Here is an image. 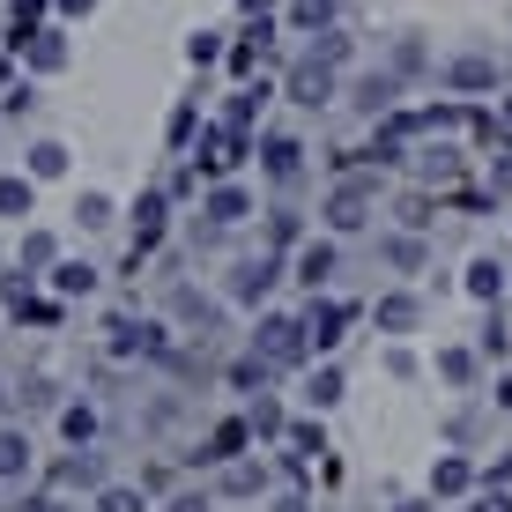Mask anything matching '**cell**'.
<instances>
[{
    "label": "cell",
    "mask_w": 512,
    "mask_h": 512,
    "mask_svg": "<svg viewBox=\"0 0 512 512\" xmlns=\"http://www.w3.org/2000/svg\"><path fill=\"white\" fill-rule=\"evenodd\" d=\"M260 171H268L275 186H297L305 179V141L297 134H260Z\"/></svg>",
    "instance_id": "7"
},
{
    "label": "cell",
    "mask_w": 512,
    "mask_h": 512,
    "mask_svg": "<svg viewBox=\"0 0 512 512\" xmlns=\"http://www.w3.org/2000/svg\"><path fill=\"white\" fill-rule=\"evenodd\" d=\"M186 60H193V67L223 60V38H216V30H193V38H186Z\"/></svg>",
    "instance_id": "33"
},
{
    "label": "cell",
    "mask_w": 512,
    "mask_h": 512,
    "mask_svg": "<svg viewBox=\"0 0 512 512\" xmlns=\"http://www.w3.org/2000/svg\"><path fill=\"white\" fill-rule=\"evenodd\" d=\"M0 409H8V379H0Z\"/></svg>",
    "instance_id": "49"
},
{
    "label": "cell",
    "mask_w": 512,
    "mask_h": 512,
    "mask_svg": "<svg viewBox=\"0 0 512 512\" xmlns=\"http://www.w3.org/2000/svg\"><path fill=\"white\" fill-rule=\"evenodd\" d=\"M372 208H379V186H372V179H342V186L327 193V231H334V238L364 231V223H372Z\"/></svg>",
    "instance_id": "2"
},
{
    "label": "cell",
    "mask_w": 512,
    "mask_h": 512,
    "mask_svg": "<svg viewBox=\"0 0 512 512\" xmlns=\"http://www.w3.org/2000/svg\"><path fill=\"white\" fill-rule=\"evenodd\" d=\"M201 149H208V156H201L208 171H231V164H238V149H245V127H208V134H201Z\"/></svg>",
    "instance_id": "15"
},
{
    "label": "cell",
    "mask_w": 512,
    "mask_h": 512,
    "mask_svg": "<svg viewBox=\"0 0 512 512\" xmlns=\"http://www.w3.org/2000/svg\"><path fill=\"white\" fill-rule=\"evenodd\" d=\"M438 82H446V90H498V60H483V52H461V60H446L438 67Z\"/></svg>",
    "instance_id": "11"
},
{
    "label": "cell",
    "mask_w": 512,
    "mask_h": 512,
    "mask_svg": "<svg viewBox=\"0 0 512 512\" xmlns=\"http://www.w3.org/2000/svg\"><path fill=\"white\" fill-rule=\"evenodd\" d=\"M468 297H475V305H498V297H505V268H498V260H468Z\"/></svg>",
    "instance_id": "17"
},
{
    "label": "cell",
    "mask_w": 512,
    "mask_h": 512,
    "mask_svg": "<svg viewBox=\"0 0 512 512\" xmlns=\"http://www.w3.org/2000/svg\"><path fill=\"white\" fill-rule=\"evenodd\" d=\"M379 260H386L394 275H416V268H423V238H416V231H394V238H379Z\"/></svg>",
    "instance_id": "16"
},
{
    "label": "cell",
    "mask_w": 512,
    "mask_h": 512,
    "mask_svg": "<svg viewBox=\"0 0 512 512\" xmlns=\"http://www.w3.org/2000/svg\"><path fill=\"white\" fill-rule=\"evenodd\" d=\"M260 483H268L260 461H231V468H223V498H260Z\"/></svg>",
    "instance_id": "25"
},
{
    "label": "cell",
    "mask_w": 512,
    "mask_h": 512,
    "mask_svg": "<svg viewBox=\"0 0 512 512\" xmlns=\"http://www.w3.org/2000/svg\"><path fill=\"white\" fill-rule=\"evenodd\" d=\"M134 216H141V231H134V245H141V253H149V245L164 238V193H141V208H134Z\"/></svg>",
    "instance_id": "29"
},
{
    "label": "cell",
    "mask_w": 512,
    "mask_h": 512,
    "mask_svg": "<svg viewBox=\"0 0 512 512\" xmlns=\"http://www.w3.org/2000/svg\"><path fill=\"white\" fill-rule=\"evenodd\" d=\"M438 379H446V386H468V379H475V349H438Z\"/></svg>",
    "instance_id": "31"
},
{
    "label": "cell",
    "mask_w": 512,
    "mask_h": 512,
    "mask_svg": "<svg viewBox=\"0 0 512 512\" xmlns=\"http://www.w3.org/2000/svg\"><path fill=\"white\" fill-rule=\"evenodd\" d=\"M334 268H342V245L334 238H305L297 245V282H305V290H327Z\"/></svg>",
    "instance_id": "9"
},
{
    "label": "cell",
    "mask_w": 512,
    "mask_h": 512,
    "mask_svg": "<svg viewBox=\"0 0 512 512\" xmlns=\"http://www.w3.org/2000/svg\"><path fill=\"white\" fill-rule=\"evenodd\" d=\"M75 216H82V231H104V223H112V193H82Z\"/></svg>",
    "instance_id": "32"
},
{
    "label": "cell",
    "mask_w": 512,
    "mask_h": 512,
    "mask_svg": "<svg viewBox=\"0 0 512 512\" xmlns=\"http://www.w3.org/2000/svg\"><path fill=\"white\" fill-rule=\"evenodd\" d=\"M30 179H67V141H30Z\"/></svg>",
    "instance_id": "23"
},
{
    "label": "cell",
    "mask_w": 512,
    "mask_h": 512,
    "mask_svg": "<svg viewBox=\"0 0 512 512\" xmlns=\"http://www.w3.org/2000/svg\"><path fill=\"white\" fill-rule=\"evenodd\" d=\"M282 245H297V216L290 208H275V223H268V253H282Z\"/></svg>",
    "instance_id": "36"
},
{
    "label": "cell",
    "mask_w": 512,
    "mask_h": 512,
    "mask_svg": "<svg viewBox=\"0 0 512 512\" xmlns=\"http://www.w3.org/2000/svg\"><path fill=\"white\" fill-rule=\"evenodd\" d=\"M490 186H498L505 201H512V149H498V156H490Z\"/></svg>",
    "instance_id": "38"
},
{
    "label": "cell",
    "mask_w": 512,
    "mask_h": 512,
    "mask_svg": "<svg viewBox=\"0 0 512 512\" xmlns=\"http://www.w3.org/2000/svg\"><path fill=\"white\" fill-rule=\"evenodd\" d=\"M97 268H90V260H60V268H52V290H60V297H97Z\"/></svg>",
    "instance_id": "18"
},
{
    "label": "cell",
    "mask_w": 512,
    "mask_h": 512,
    "mask_svg": "<svg viewBox=\"0 0 512 512\" xmlns=\"http://www.w3.org/2000/svg\"><path fill=\"white\" fill-rule=\"evenodd\" d=\"M30 208H38V179H30V171H0V216L23 223Z\"/></svg>",
    "instance_id": "14"
},
{
    "label": "cell",
    "mask_w": 512,
    "mask_h": 512,
    "mask_svg": "<svg viewBox=\"0 0 512 512\" xmlns=\"http://www.w3.org/2000/svg\"><path fill=\"white\" fill-rule=\"evenodd\" d=\"M52 490H104V461L90 446H75L60 468H52Z\"/></svg>",
    "instance_id": "13"
},
{
    "label": "cell",
    "mask_w": 512,
    "mask_h": 512,
    "mask_svg": "<svg viewBox=\"0 0 512 512\" xmlns=\"http://www.w3.org/2000/svg\"><path fill=\"white\" fill-rule=\"evenodd\" d=\"M290 30H334V0H290Z\"/></svg>",
    "instance_id": "30"
},
{
    "label": "cell",
    "mask_w": 512,
    "mask_h": 512,
    "mask_svg": "<svg viewBox=\"0 0 512 512\" xmlns=\"http://www.w3.org/2000/svg\"><path fill=\"white\" fill-rule=\"evenodd\" d=\"M498 409L512 416V379H498Z\"/></svg>",
    "instance_id": "46"
},
{
    "label": "cell",
    "mask_w": 512,
    "mask_h": 512,
    "mask_svg": "<svg viewBox=\"0 0 512 512\" xmlns=\"http://www.w3.org/2000/svg\"><path fill=\"white\" fill-rule=\"evenodd\" d=\"M245 216H253V193H245V186L223 179V186H208V193H201V223H208V231H238Z\"/></svg>",
    "instance_id": "8"
},
{
    "label": "cell",
    "mask_w": 512,
    "mask_h": 512,
    "mask_svg": "<svg viewBox=\"0 0 512 512\" xmlns=\"http://www.w3.org/2000/svg\"><path fill=\"white\" fill-rule=\"evenodd\" d=\"M8 8H15V30H30V23H38V15L52 8V0H8Z\"/></svg>",
    "instance_id": "41"
},
{
    "label": "cell",
    "mask_w": 512,
    "mask_h": 512,
    "mask_svg": "<svg viewBox=\"0 0 512 512\" xmlns=\"http://www.w3.org/2000/svg\"><path fill=\"white\" fill-rule=\"evenodd\" d=\"M290 453H297V461H305V453H327L320 446V423H290Z\"/></svg>",
    "instance_id": "37"
},
{
    "label": "cell",
    "mask_w": 512,
    "mask_h": 512,
    "mask_svg": "<svg viewBox=\"0 0 512 512\" xmlns=\"http://www.w3.org/2000/svg\"><path fill=\"white\" fill-rule=\"evenodd\" d=\"M164 512H208V490H179V498H171Z\"/></svg>",
    "instance_id": "42"
},
{
    "label": "cell",
    "mask_w": 512,
    "mask_h": 512,
    "mask_svg": "<svg viewBox=\"0 0 512 512\" xmlns=\"http://www.w3.org/2000/svg\"><path fill=\"white\" fill-rule=\"evenodd\" d=\"M416 312H423V305H416V297H409V290H394V297H379V327H386V334H409V327H416Z\"/></svg>",
    "instance_id": "21"
},
{
    "label": "cell",
    "mask_w": 512,
    "mask_h": 512,
    "mask_svg": "<svg viewBox=\"0 0 512 512\" xmlns=\"http://www.w3.org/2000/svg\"><path fill=\"white\" fill-rule=\"evenodd\" d=\"M275 512H312V498H305V490H282V498H275Z\"/></svg>",
    "instance_id": "43"
},
{
    "label": "cell",
    "mask_w": 512,
    "mask_h": 512,
    "mask_svg": "<svg viewBox=\"0 0 512 512\" xmlns=\"http://www.w3.org/2000/svg\"><path fill=\"white\" fill-rule=\"evenodd\" d=\"M15 52H23L30 75H60L67 67V30L60 23H30V30H15Z\"/></svg>",
    "instance_id": "6"
},
{
    "label": "cell",
    "mask_w": 512,
    "mask_h": 512,
    "mask_svg": "<svg viewBox=\"0 0 512 512\" xmlns=\"http://www.w3.org/2000/svg\"><path fill=\"white\" fill-rule=\"evenodd\" d=\"M23 512H75V505H67L60 490H30V498H23Z\"/></svg>",
    "instance_id": "39"
},
{
    "label": "cell",
    "mask_w": 512,
    "mask_h": 512,
    "mask_svg": "<svg viewBox=\"0 0 512 512\" xmlns=\"http://www.w3.org/2000/svg\"><path fill=\"white\" fill-rule=\"evenodd\" d=\"M394 512H431V505H423V498H409V505H394Z\"/></svg>",
    "instance_id": "48"
},
{
    "label": "cell",
    "mask_w": 512,
    "mask_h": 512,
    "mask_svg": "<svg viewBox=\"0 0 512 512\" xmlns=\"http://www.w3.org/2000/svg\"><path fill=\"white\" fill-rule=\"evenodd\" d=\"M431 490H438V498H468V490H475V468L461 461V453H446V461L431 468Z\"/></svg>",
    "instance_id": "19"
},
{
    "label": "cell",
    "mask_w": 512,
    "mask_h": 512,
    "mask_svg": "<svg viewBox=\"0 0 512 512\" xmlns=\"http://www.w3.org/2000/svg\"><path fill=\"white\" fill-rule=\"evenodd\" d=\"M253 349H260L268 364H305V357H312L305 320H290V312H268V320H260V334H253Z\"/></svg>",
    "instance_id": "4"
},
{
    "label": "cell",
    "mask_w": 512,
    "mask_h": 512,
    "mask_svg": "<svg viewBox=\"0 0 512 512\" xmlns=\"http://www.w3.org/2000/svg\"><path fill=\"white\" fill-rule=\"evenodd\" d=\"M38 268H60V238L52 231H23V275H38Z\"/></svg>",
    "instance_id": "22"
},
{
    "label": "cell",
    "mask_w": 512,
    "mask_h": 512,
    "mask_svg": "<svg viewBox=\"0 0 512 512\" xmlns=\"http://www.w3.org/2000/svg\"><path fill=\"white\" fill-rule=\"evenodd\" d=\"M394 97H401L394 75H364V82H357V104H364V112H394Z\"/></svg>",
    "instance_id": "27"
},
{
    "label": "cell",
    "mask_w": 512,
    "mask_h": 512,
    "mask_svg": "<svg viewBox=\"0 0 512 512\" xmlns=\"http://www.w3.org/2000/svg\"><path fill=\"white\" fill-rule=\"evenodd\" d=\"M52 8H60V15H90L97 0H52Z\"/></svg>",
    "instance_id": "45"
},
{
    "label": "cell",
    "mask_w": 512,
    "mask_h": 512,
    "mask_svg": "<svg viewBox=\"0 0 512 512\" xmlns=\"http://www.w3.org/2000/svg\"><path fill=\"white\" fill-rule=\"evenodd\" d=\"M245 423H253V438H290V416H282L268 394H260L253 409H245Z\"/></svg>",
    "instance_id": "28"
},
{
    "label": "cell",
    "mask_w": 512,
    "mask_h": 512,
    "mask_svg": "<svg viewBox=\"0 0 512 512\" xmlns=\"http://www.w3.org/2000/svg\"><path fill=\"white\" fill-rule=\"evenodd\" d=\"M312 60L342 67V60H349V38H342V30H320V45H312Z\"/></svg>",
    "instance_id": "35"
},
{
    "label": "cell",
    "mask_w": 512,
    "mask_h": 512,
    "mask_svg": "<svg viewBox=\"0 0 512 512\" xmlns=\"http://www.w3.org/2000/svg\"><path fill=\"white\" fill-rule=\"evenodd\" d=\"M475 512H512V498H505V490H483V498H475Z\"/></svg>",
    "instance_id": "44"
},
{
    "label": "cell",
    "mask_w": 512,
    "mask_h": 512,
    "mask_svg": "<svg viewBox=\"0 0 512 512\" xmlns=\"http://www.w3.org/2000/svg\"><path fill=\"white\" fill-rule=\"evenodd\" d=\"M156 349H164V327L156 320H127V312L112 320V357H156Z\"/></svg>",
    "instance_id": "12"
},
{
    "label": "cell",
    "mask_w": 512,
    "mask_h": 512,
    "mask_svg": "<svg viewBox=\"0 0 512 512\" xmlns=\"http://www.w3.org/2000/svg\"><path fill=\"white\" fill-rule=\"evenodd\" d=\"M305 401L312 409H334V401H342V364H320V372L305 379Z\"/></svg>",
    "instance_id": "26"
},
{
    "label": "cell",
    "mask_w": 512,
    "mask_h": 512,
    "mask_svg": "<svg viewBox=\"0 0 512 512\" xmlns=\"http://www.w3.org/2000/svg\"><path fill=\"white\" fill-rule=\"evenodd\" d=\"M275 282H282V253H245L238 268L223 275V297H231V305H245V312H253L260 297L275 290Z\"/></svg>",
    "instance_id": "1"
},
{
    "label": "cell",
    "mask_w": 512,
    "mask_h": 512,
    "mask_svg": "<svg viewBox=\"0 0 512 512\" xmlns=\"http://www.w3.org/2000/svg\"><path fill=\"white\" fill-rule=\"evenodd\" d=\"M260 97H268V90H238V97H231V112H223V127H253Z\"/></svg>",
    "instance_id": "34"
},
{
    "label": "cell",
    "mask_w": 512,
    "mask_h": 512,
    "mask_svg": "<svg viewBox=\"0 0 512 512\" xmlns=\"http://www.w3.org/2000/svg\"><path fill=\"white\" fill-rule=\"evenodd\" d=\"M475 349H483V357H505V349H512V334H505L498 320H490V327H483V342H475Z\"/></svg>",
    "instance_id": "40"
},
{
    "label": "cell",
    "mask_w": 512,
    "mask_h": 512,
    "mask_svg": "<svg viewBox=\"0 0 512 512\" xmlns=\"http://www.w3.org/2000/svg\"><path fill=\"white\" fill-rule=\"evenodd\" d=\"M60 438H67V446H97V409H90V401H67V409H60Z\"/></svg>",
    "instance_id": "20"
},
{
    "label": "cell",
    "mask_w": 512,
    "mask_h": 512,
    "mask_svg": "<svg viewBox=\"0 0 512 512\" xmlns=\"http://www.w3.org/2000/svg\"><path fill=\"white\" fill-rule=\"evenodd\" d=\"M282 90H290V104H305V112H320V104H334V90H342V67H327V60H297L290 75H282Z\"/></svg>",
    "instance_id": "3"
},
{
    "label": "cell",
    "mask_w": 512,
    "mask_h": 512,
    "mask_svg": "<svg viewBox=\"0 0 512 512\" xmlns=\"http://www.w3.org/2000/svg\"><path fill=\"white\" fill-rule=\"evenodd\" d=\"M30 468H38L30 431H23V423H0V483H30Z\"/></svg>",
    "instance_id": "10"
},
{
    "label": "cell",
    "mask_w": 512,
    "mask_h": 512,
    "mask_svg": "<svg viewBox=\"0 0 512 512\" xmlns=\"http://www.w3.org/2000/svg\"><path fill=\"white\" fill-rule=\"evenodd\" d=\"M90 512H149V498H141L134 483H104L97 498H90Z\"/></svg>",
    "instance_id": "24"
},
{
    "label": "cell",
    "mask_w": 512,
    "mask_h": 512,
    "mask_svg": "<svg viewBox=\"0 0 512 512\" xmlns=\"http://www.w3.org/2000/svg\"><path fill=\"white\" fill-rule=\"evenodd\" d=\"M297 320H305L312 357H334V349H342V327H349V305H342V297H320V290H312V305L297 312Z\"/></svg>",
    "instance_id": "5"
},
{
    "label": "cell",
    "mask_w": 512,
    "mask_h": 512,
    "mask_svg": "<svg viewBox=\"0 0 512 512\" xmlns=\"http://www.w3.org/2000/svg\"><path fill=\"white\" fill-rule=\"evenodd\" d=\"M238 8H245V15H268V8H275V0H238Z\"/></svg>",
    "instance_id": "47"
},
{
    "label": "cell",
    "mask_w": 512,
    "mask_h": 512,
    "mask_svg": "<svg viewBox=\"0 0 512 512\" xmlns=\"http://www.w3.org/2000/svg\"><path fill=\"white\" fill-rule=\"evenodd\" d=\"M505 127H512V97H505Z\"/></svg>",
    "instance_id": "50"
}]
</instances>
